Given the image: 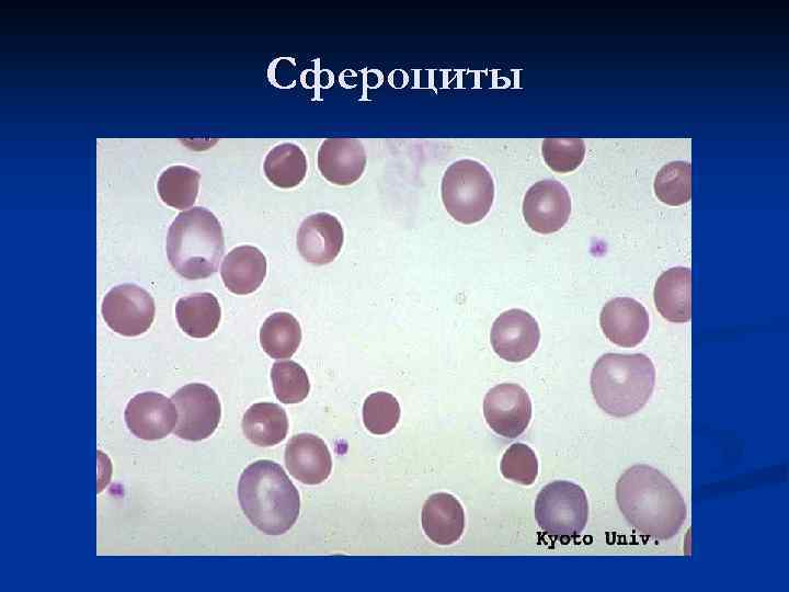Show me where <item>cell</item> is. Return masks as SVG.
Instances as JSON below:
<instances>
[{"instance_id":"obj_9","label":"cell","mask_w":789,"mask_h":592,"mask_svg":"<svg viewBox=\"0 0 789 592\" xmlns=\"http://www.w3.org/2000/svg\"><path fill=\"white\" fill-rule=\"evenodd\" d=\"M483 415L496 434L515 439L530 422L531 401L522 386L513 383L499 384L484 397Z\"/></svg>"},{"instance_id":"obj_4","label":"cell","mask_w":789,"mask_h":592,"mask_svg":"<svg viewBox=\"0 0 789 592\" xmlns=\"http://www.w3.org/2000/svg\"><path fill=\"white\" fill-rule=\"evenodd\" d=\"M172 267L186 280L213 275L225 251L222 228L205 207L180 213L169 227L165 243Z\"/></svg>"},{"instance_id":"obj_11","label":"cell","mask_w":789,"mask_h":592,"mask_svg":"<svg viewBox=\"0 0 789 592\" xmlns=\"http://www.w3.org/2000/svg\"><path fill=\"white\" fill-rule=\"evenodd\" d=\"M540 330L533 316L522 309L501 314L492 325L490 341L494 352L508 362H522L537 349Z\"/></svg>"},{"instance_id":"obj_26","label":"cell","mask_w":789,"mask_h":592,"mask_svg":"<svg viewBox=\"0 0 789 592\" xmlns=\"http://www.w3.org/2000/svg\"><path fill=\"white\" fill-rule=\"evenodd\" d=\"M271 379L275 396L283 403L301 402L310 390L306 371L290 360L275 362L271 369Z\"/></svg>"},{"instance_id":"obj_3","label":"cell","mask_w":789,"mask_h":592,"mask_svg":"<svg viewBox=\"0 0 789 592\" xmlns=\"http://www.w3.org/2000/svg\"><path fill=\"white\" fill-rule=\"evenodd\" d=\"M654 385L655 367L642 353H606L596 361L591 373V389L596 403L616 418L641 410Z\"/></svg>"},{"instance_id":"obj_21","label":"cell","mask_w":789,"mask_h":592,"mask_svg":"<svg viewBox=\"0 0 789 592\" xmlns=\"http://www.w3.org/2000/svg\"><path fill=\"white\" fill-rule=\"evenodd\" d=\"M241 426L251 443L268 447L286 437L288 420L285 410L277 403L258 402L245 411Z\"/></svg>"},{"instance_id":"obj_18","label":"cell","mask_w":789,"mask_h":592,"mask_svg":"<svg viewBox=\"0 0 789 592\" xmlns=\"http://www.w3.org/2000/svg\"><path fill=\"white\" fill-rule=\"evenodd\" d=\"M654 303L668 321L687 322L691 317V271L675 266L663 272L655 282Z\"/></svg>"},{"instance_id":"obj_12","label":"cell","mask_w":789,"mask_h":592,"mask_svg":"<svg viewBox=\"0 0 789 592\" xmlns=\"http://www.w3.org/2000/svg\"><path fill=\"white\" fill-rule=\"evenodd\" d=\"M124 415L129 431L146 441L165 437L178 422V411L172 399L153 391L133 397Z\"/></svg>"},{"instance_id":"obj_15","label":"cell","mask_w":789,"mask_h":592,"mask_svg":"<svg viewBox=\"0 0 789 592\" xmlns=\"http://www.w3.org/2000/svg\"><path fill=\"white\" fill-rule=\"evenodd\" d=\"M365 148L358 139L328 138L318 150V169L322 177L336 185L356 182L366 167Z\"/></svg>"},{"instance_id":"obj_6","label":"cell","mask_w":789,"mask_h":592,"mask_svg":"<svg viewBox=\"0 0 789 592\" xmlns=\"http://www.w3.org/2000/svg\"><path fill=\"white\" fill-rule=\"evenodd\" d=\"M535 519L549 536L571 538L580 535L588 520L585 491L576 483L556 480L546 485L535 501Z\"/></svg>"},{"instance_id":"obj_10","label":"cell","mask_w":789,"mask_h":592,"mask_svg":"<svg viewBox=\"0 0 789 592\" xmlns=\"http://www.w3.org/2000/svg\"><path fill=\"white\" fill-rule=\"evenodd\" d=\"M571 213V198L563 184L542 180L533 184L523 201L525 221L536 232L552 234L560 230Z\"/></svg>"},{"instance_id":"obj_27","label":"cell","mask_w":789,"mask_h":592,"mask_svg":"<svg viewBox=\"0 0 789 592\" xmlns=\"http://www.w3.org/2000/svg\"><path fill=\"white\" fill-rule=\"evenodd\" d=\"M400 419L398 400L389 392L377 391L369 395L363 406V422L366 429L376 435L392 431Z\"/></svg>"},{"instance_id":"obj_7","label":"cell","mask_w":789,"mask_h":592,"mask_svg":"<svg viewBox=\"0 0 789 592\" xmlns=\"http://www.w3.org/2000/svg\"><path fill=\"white\" fill-rule=\"evenodd\" d=\"M176 411L178 422L173 430L180 439L202 441L217 429L221 406L215 390L205 384H187L171 397Z\"/></svg>"},{"instance_id":"obj_22","label":"cell","mask_w":789,"mask_h":592,"mask_svg":"<svg viewBox=\"0 0 789 592\" xmlns=\"http://www.w3.org/2000/svg\"><path fill=\"white\" fill-rule=\"evenodd\" d=\"M307 168L305 152L293 143L275 146L268 151L263 163L267 180L282 189L297 186L305 179Z\"/></svg>"},{"instance_id":"obj_24","label":"cell","mask_w":789,"mask_h":592,"mask_svg":"<svg viewBox=\"0 0 789 592\" xmlns=\"http://www.w3.org/2000/svg\"><path fill=\"white\" fill-rule=\"evenodd\" d=\"M201 174L186 166H171L158 179L157 190L162 202L173 208L193 206L199 187Z\"/></svg>"},{"instance_id":"obj_14","label":"cell","mask_w":789,"mask_h":592,"mask_svg":"<svg viewBox=\"0 0 789 592\" xmlns=\"http://www.w3.org/2000/svg\"><path fill=\"white\" fill-rule=\"evenodd\" d=\"M344 234L341 223L328 213H317L302 220L297 232V248L309 263L324 265L341 251Z\"/></svg>"},{"instance_id":"obj_5","label":"cell","mask_w":789,"mask_h":592,"mask_svg":"<svg viewBox=\"0 0 789 592\" xmlns=\"http://www.w3.org/2000/svg\"><path fill=\"white\" fill-rule=\"evenodd\" d=\"M494 198V183L480 162L462 159L450 164L442 180V200L448 214L461 224L480 221Z\"/></svg>"},{"instance_id":"obj_16","label":"cell","mask_w":789,"mask_h":592,"mask_svg":"<svg viewBox=\"0 0 789 592\" xmlns=\"http://www.w3.org/2000/svg\"><path fill=\"white\" fill-rule=\"evenodd\" d=\"M285 465L298 481L318 485L329 477L332 459L328 446L320 437L300 433L294 435L286 445Z\"/></svg>"},{"instance_id":"obj_20","label":"cell","mask_w":789,"mask_h":592,"mask_svg":"<svg viewBox=\"0 0 789 592\" xmlns=\"http://www.w3.org/2000/svg\"><path fill=\"white\" fill-rule=\"evenodd\" d=\"M176 320L180 328L192 338H207L219 326L221 309L211 293H195L178 300Z\"/></svg>"},{"instance_id":"obj_2","label":"cell","mask_w":789,"mask_h":592,"mask_svg":"<svg viewBox=\"0 0 789 592\" xmlns=\"http://www.w3.org/2000/svg\"><path fill=\"white\" fill-rule=\"evenodd\" d=\"M238 498L249 521L266 535L286 533L299 515L298 490L282 466L272 460L254 462L243 470Z\"/></svg>"},{"instance_id":"obj_19","label":"cell","mask_w":789,"mask_h":592,"mask_svg":"<svg viewBox=\"0 0 789 592\" xmlns=\"http://www.w3.org/2000/svg\"><path fill=\"white\" fill-rule=\"evenodd\" d=\"M220 275L225 286L233 294L254 292L266 275V259L255 247L240 246L224 259Z\"/></svg>"},{"instance_id":"obj_25","label":"cell","mask_w":789,"mask_h":592,"mask_svg":"<svg viewBox=\"0 0 789 592\" xmlns=\"http://www.w3.org/2000/svg\"><path fill=\"white\" fill-rule=\"evenodd\" d=\"M656 197L672 206L689 202L691 197V164L687 161H672L663 166L654 179Z\"/></svg>"},{"instance_id":"obj_17","label":"cell","mask_w":789,"mask_h":592,"mask_svg":"<svg viewBox=\"0 0 789 592\" xmlns=\"http://www.w3.org/2000/svg\"><path fill=\"white\" fill-rule=\"evenodd\" d=\"M421 523L425 535L432 542L443 546L451 545L464 533V509L454 496L437 492L425 501Z\"/></svg>"},{"instance_id":"obj_29","label":"cell","mask_w":789,"mask_h":592,"mask_svg":"<svg viewBox=\"0 0 789 592\" xmlns=\"http://www.w3.org/2000/svg\"><path fill=\"white\" fill-rule=\"evenodd\" d=\"M500 469L505 479L529 486L537 478L538 459L528 445L514 443L503 454Z\"/></svg>"},{"instance_id":"obj_13","label":"cell","mask_w":789,"mask_h":592,"mask_svg":"<svg viewBox=\"0 0 789 592\" xmlns=\"http://www.w3.org/2000/svg\"><path fill=\"white\" fill-rule=\"evenodd\" d=\"M599 325L605 337L622 348H633L645 338L650 319L645 307L631 297H616L605 304Z\"/></svg>"},{"instance_id":"obj_23","label":"cell","mask_w":789,"mask_h":592,"mask_svg":"<svg viewBox=\"0 0 789 592\" xmlns=\"http://www.w3.org/2000/svg\"><path fill=\"white\" fill-rule=\"evenodd\" d=\"M301 329L288 312H275L265 319L260 330L263 351L273 358H288L298 349Z\"/></svg>"},{"instance_id":"obj_1","label":"cell","mask_w":789,"mask_h":592,"mask_svg":"<svg viewBox=\"0 0 789 592\" xmlns=\"http://www.w3.org/2000/svg\"><path fill=\"white\" fill-rule=\"evenodd\" d=\"M616 500L628 523L654 539L675 536L687 515L684 498L672 481L644 464L628 468L619 477Z\"/></svg>"},{"instance_id":"obj_8","label":"cell","mask_w":789,"mask_h":592,"mask_svg":"<svg viewBox=\"0 0 789 592\" xmlns=\"http://www.w3.org/2000/svg\"><path fill=\"white\" fill-rule=\"evenodd\" d=\"M152 296L136 284L113 287L103 298L102 316L116 333L136 337L146 332L155 318Z\"/></svg>"},{"instance_id":"obj_28","label":"cell","mask_w":789,"mask_h":592,"mask_svg":"<svg viewBox=\"0 0 789 592\" xmlns=\"http://www.w3.org/2000/svg\"><path fill=\"white\" fill-rule=\"evenodd\" d=\"M541 152L547 166L560 173L575 170L584 160L585 144L581 138H546Z\"/></svg>"}]
</instances>
